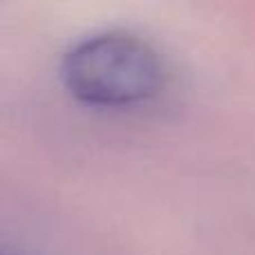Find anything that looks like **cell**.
Segmentation results:
<instances>
[{
    "label": "cell",
    "instance_id": "6da1fadb",
    "mask_svg": "<svg viewBox=\"0 0 255 255\" xmlns=\"http://www.w3.org/2000/svg\"><path fill=\"white\" fill-rule=\"evenodd\" d=\"M65 90L92 108H134L161 88L157 49L124 29L97 31L76 40L61 63Z\"/></svg>",
    "mask_w": 255,
    "mask_h": 255
}]
</instances>
